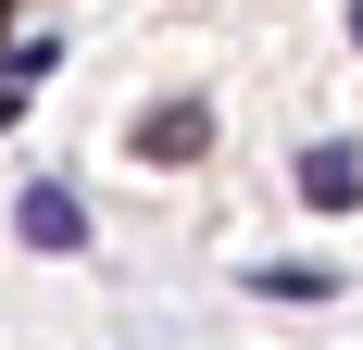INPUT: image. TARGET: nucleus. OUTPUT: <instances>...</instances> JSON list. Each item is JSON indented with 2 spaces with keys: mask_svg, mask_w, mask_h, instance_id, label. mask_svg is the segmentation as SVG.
Wrapping results in <instances>:
<instances>
[{
  "mask_svg": "<svg viewBox=\"0 0 363 350\" xmlns=\"http://www.w3.org/2000/svg\"><path fill=\"white\" fill-rule=\"evenodd\" d=\"M38 75H50V38H38V50H13V63H0V125H13V113L38 101Z\"/></svg>",
  "mask_w": 363,
  "mask_h": 350,
  "instance_id": "nucleus-4",
  "label": "nucleus"
},
{
  "mask_svg": "<svg viewBox=\"0 0 363 350\" xmlns=\"http://www.w3.org/2000/svg\"><path fill=\"white\" fill-rule=\"evenodd\" d=\"M301 201H313V213H351L363 201V150L351 138H338V150H301Z\"/></svg>",
  "mask_w": 363,
  "mask_h": 350,
  "instance_id": "nucleus-1",
  "label": "nucleus"
},
{
  "mask_svg": "<svg viewBox=\"0 0 363 350\" xmlns=\"http://www.w3.org/2000/svg\"><path fill=\"white\" fill-rule=\"evenodd\" d=\"M201 138H213V113H201V101H163V113L138 125V150H150V163H201Z\"/></svg>",
  "mask_w": 363,
  "mask_h": 350,
  "instance_id": "nucleus-2",
  "label": "nucleus"
},
{
  "mask_svg": "<svg viewBox=\"0 0 363 350\" xmlns=\"http://www.w3.org/2000/svg\"><path fill=\"white\" fill-rule=\"evenodd\" d=\"M13 225H26L38 250H75V238H88V213H75L63 188H26V201H13Z\"/></svg>",
  "mask_w": 363,
  "mask_h": 350,
  "instance_id": "nucleus-3",
  "label": "nucleus"
},
{
  "mask_svg": "<svg viewBox=\"0 0 363 350\" xmlns=\"http://www.w3.org/2000/svg\"><path fill=\"white\" fill-rule=\"evenodd\" d=\"M351 38H363V0H351Z\"/></svg>",
  "mask_w": 363,
  "mask_h": 350,
  "instance_id": "nucleus-5",
  "label": "nucleus"
}]
</instances>
